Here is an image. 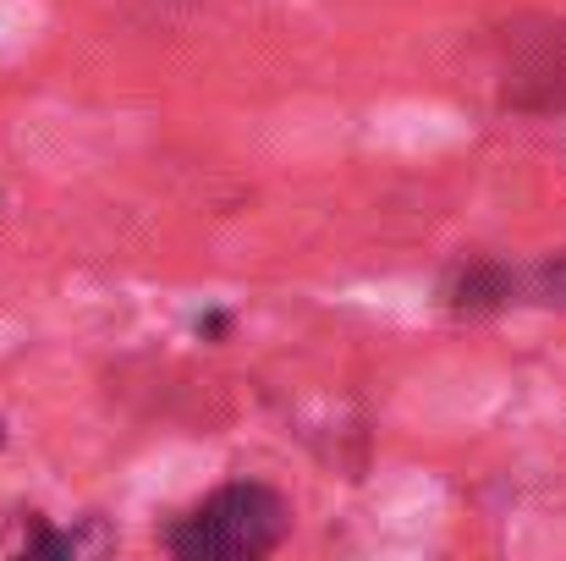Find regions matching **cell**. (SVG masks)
<instances>
[{"instance_id": "6da1fadb", "label": "cell", "mask_w": 566, "mask_h": 561, "mask_svg": "<svg viewBox=\"0 0 566 561\" xmlns=\"http://www.w3.org/2000/svg\"><path fill=\"white\" fill-rule=\"evenodd\" d=\"M292 534V507L270 485H226L166 529V551L182 561H259Z\"/></svg>"}, {"instance_id": "7a4b0ae2", "label": "cell", "mask_w": 566, "mask_h": 561, "mask_svg": "<svg viewBox=\"0 0 566 561\" xmlns=\"http://www.w3.org/2000/svg\"><path fill=\"white\" fill-rule=\"evenodd\" d=\"M0 440H6V429H0Z\"/></svg>"}]
</instances>
